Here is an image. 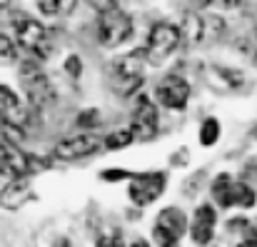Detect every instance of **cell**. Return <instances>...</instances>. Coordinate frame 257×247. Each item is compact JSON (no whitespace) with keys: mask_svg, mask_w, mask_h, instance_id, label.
I'll use <instances>...</instances> for the list:
<instances>
[{"mask_svg":"<svg viewBox=\"0 0 257 247\" xmlns=\"http://www.w3.org/2000/svg\"><path fill=\"white\" fill-rule=\"evenodd\" d=\"M13 28H15V35H18V43L30 53L35 55V60H45L50 55V38H48V30L40 20L25 15V13H15L13 15Z\"/></svg>","mask_w":257,"mask_h":247,"instance_id":"1","label":"cell"},{"mask_svg":"<svg viewBox=\"0 0 257 247\" xmlns=\"http://www.w3.org/2000/svg\"><path fill=\"white\" fill-rule=\"evenodd\" d=\"M20 75H23V90L30 100V107H45L55 102V85L40 70L38 60H25Z\"/></svg>","mask_w":257,"mask_h":247,"instance_id":"2","label":"cell"},{"mask_svg":"<svg viewBox=\"0 0 257 247\" xmlns=\"http://www.w3.org/2000/svg\"><path fill=\"white\" fill-rule=\"evenodd\" d=\"M180 43H182V38H180L177 25H172V23H158V25H153V30L148 35V45L143 48L145 63H150V65L165 63L172 53L180 48Z\"/></svg>","mask_w":257,"mask_h":247,"instance_id":"3","label":"cell"},{"mask_svg":"<svg viewBox=\"0 0 257 247\" xmlns=\"http://www.w3.org/2000/svg\"><path fill=\"white\" fill-rule=\"evenodd\" d=\"M143 65H145V53L135 50L130 55H122L112 63V82L115 90L122 97H130L140 90L143 85Z\"/></svg>","mask_w":257,"mask_h":247,"instance_id":"4","label":"cell"},{"mask_svg":"<svg viewBox=\"0 0 257 247\" xmlns=\"http://www.w3.org/2000/svg\"><path fill=\"white\" fill-rule=\"evenodd\" d=\"M180 38L187 45H200V43H210L215 38L222 35L225 23L217 15H200V13H185L182 23H180Z\"/></svg>","mask_w":257,"mask_h":247,"instance_id":"5","label":"cell"},{"mask_svg":"<svg viewBox=\"0 0 257 247\" xmlns=\"http://www.w3.org/2000/svg\"><path fill=\"white\" fill-rule=\"evenodd\" d=\"M133 35V20L122 8H112L100 13L97 20V40L102 48H117Z\"/></svg>","mask_w":257,"mask_h":247,"instance_id":"6","label":"cell"},{"mask_svg":"<svg viewBox=\"0 0 257 247\" xmlns=\"http://www.w3.org/2000/svg\"><path fill=\"white\" fill-rule=\"evenodd\" d=\"M45 167L43 163H38V158L33 155H25L18 145L8 143V140H0V175H8V177H28L30 172Z\"/></svg>","mask_w":257,"mask_h":247,"instance_id":"7","label":"cell"},{"mask_svg":"<svg viewBox=\"0 0 257 247\" xmlns=\"http://www.w3.org/2000/svg\"><path fill=\"white\" fill-rule=\"evenodd\" d=\"M0 120L5 125L28 130L30 125H35V112L30 105H25L10 87L0 85Z\"/></svg>","mask_w":257,"mask_h":247,"instance_id":"8","label":"cell"},{"mask_svg":"<svg viewBox=\"0 0 257 247\" xmlns=\"http://www.w3.org/2000/svg\"><path fill=\"white\" fill-rule=\"evenodd\" d=\"M130 133H133V140H140V143H148L158 135V105L145 95H140L135 102Z\"/></svg>","mask_w":257,"mask_h":247,"instance_id":"9","label":"cell"},{"mask_svg":"<svg viewBox=\"0 0 257 247\" xmlns=\"http://www.w3.org/2000/svg\"><path fill=\"white\" fill-rule=\"evenodd\" d=\"M168 175L165 172H143L135 175L130 182V200L135 205H150L165 192Z\"/></svg>","mask_w":257,"mask_h":247,"instance_id":"10","label":"cell"},{"mask_svg":"<svg viewBox=\"0 0 257 247\" xmlns=\"http://www.w3.org/2000/svg\"><path fill=\"white\" fill-rule=\"evenodd\" d=\"M102 145V140L95 135V133H80V135H70L65 140H60L55 145V158L58 160H80V158H87L92 153H97Z\"/></svg>","mask_w":257,"mask_h":247,"instance_id":"11","label":"cell"},{"mask_svg":"<svg viewBox=\"0 0 257 247\" xmlns=\"http://www.w3.org/2000/svg\"><path fill=\"white\" fill-rule=\"evenodd\" d=\"M155 97L168 110H182L187 105V100H190V82L185 78H180V75H168L158 85Z\"/></svg>","mask_w":257,"mask_h":247,"instance_id":"12","label":"cell"},{"mask_svg":"<svg viewBox=\"0 0 257 247\" xmlns=\"http://www.w3.org/2000/svg\"><path fill=\"white\" fill-rule=\"evenodd\" d=\"M215 207L212 205H200L195 210V220L190 225V235H192V242L195 245H207L212 240V232H215Z\"/></svg>","mask_w":257,"mask_h":247,"instance_id":"13","label":"cell"},{"mask_svg":"<svg viewBox=\"0 0 257 247\" xmlns=\"http://www.w3.org/2000/svg\"><path fill=\"white\" fill-rule=\"evenodd\" d=\"M30 197H33V187H30L28 177H15L0 190V205L5 210H18Z\"/></svg>","mask_w":257,"mask_h":247,"instance_id":"14","label":"cell"},{"mask_svg":"<svg viewBox=\"0 0 257 247\" xmlns=\"http://www.w3.org/2000/svg\"><path fill=\"white\" fill-rule=\"evenodd\" d=\"M158 225L163 230H168L170 235H175L177 240L187 232V217L180 207H165L160 215H158Z\"/></svg>","mask_w":257,"mask_h":247,"instance_id":"15","label":"cell"},{"mask_svg":"<svg viewBox=\"0 0 257 247\" xmlns=\"http://www.w3.org/2000/svg\"><path fill=\"white\" fill-rule=\"evenodd\" d=\"M212 197L220 207H232L235 205V182L227 172L217 175L212 182Z\"/></svg>","mask_w":257,"mask_h":247,"instance_id":"16","label":"cell"},{"mask_svg":"<svg viewBox=\"0 0 257 247\" xmlns=\"http://www.w3.org/2000/svg\"><path fill=\"white\" fill-rule=\"evenodd\" d=\"M43 15H70L78 0H35Z\"/></svg>","mask_w":257,"mask_h":247,"instance_id":"17","label":"cell"},{"mask_svg":"<svg viewBox=\"0 0 257 247\" xmlns=\"http://www.w3.org/2000/svg\"><path fill=\"white\" fill-rule=\"evenodd\" d=\"M210 75H215L217 80L222 82L225 87H230V90L240 87L242 80H245V75L240 70H230V68H210Z\"/></svg>","mask_w":257,"mask_h":247,"instance_id":"18","label":"cell"},{"mask_svg":"<svg viewBox=\"0 0 257 247\" xmlns=\"http://www.w3.org/2000/svg\"><path fill=\"white\" fill-rule=\"evenodd\" d=\"M220 122L215 120V117H207L205 122H202V128H200V143L205 145V148H210V145H215L217 140H220Z\"/></svg>","mask_w":257,"mask_h":247,"instance_id":"19","label":"cell"},{"mask_svg":"<svg viewBox=\"0 0 257 247\" xmlns=\"http://www.w3.org/2000/svg\"><path fill=\"white\" fill-rule=\"evenodd\" d=\"M130 143H133V133H130V128L115 130V133H110V135L102 140V145H105L107 150H120V148H127Z\"/></svg>","mask_w":257,"mask_h":247,"instance_id":"20","label":"cell"},{"mask_svg":"<svg viewBox=\"0 0 257 247\" xmlns=\"http://www.w3.org/2000/svg\"><path fill=\"white\" fill-rule=\"evenodd\" d=\"M235 205L252 207V205H255V190L247 187L245 182H235Z\"/></svg>","mask_w":257,"mask_h":247,"instance_id":"21","label":"cell"},{"mask_svg":"<svg viewBox=\"0 0 257 247\" xmlns=\"http://www.w3.org/2000/svg\"><path fill=\"white\" fill-rule=\"evenodd\" d=\"M18 58V50H15V43L5 35H0V63H13Z\"/></svg>","mask_w":257,"mask_h":247,"instance_id":"22","label":"cell"},{"mask_svg":"<svg viewBox=\"0 0 257 247\" xmlns=\"http://www.w3.org/2000/svg\"><path fill=\"white\" fill-rule=\"evenodd\" d=\"M153 237H155V242L160 247H180V240L170 235L168 230H163L160 225H155V230H153Z\"/></svg>","mask_w":257,"mask_h":247,"instance_id":"23","label":"cell"},{"mask_svg":"<svg viewBox=\"0 0 257 247\" xmlns=\"http://www.w3.org/2000/svg\"><path fill=\"white\" fill-rule=\"evenodd\" d=\"M95 247H122V237H120L117 230H110V232L97 237V245Z\"/></svg>","mask_w":257,"mask_h":247,"instance_id":"24","label":"cell"},{"mask_svg":"<svg viewBox=\"0 0 257 247\" xmlns=\"http://www.w3.org/2000/svg\"><path fill=\"white\" fill-rule=\"evenodd\" d=\"M95 122H100V112L97 110H83L80 115H78V128H92Z\"/></svg>","mask_w":257,"mask_h":247,"instance_id":"25","label":"cell"},{"mask_svg":"<svg viewBox=\"0 0 257 247\" xmlns=\"http://www.w3.org/2000/svg\"><path fill=\"white\" fill-rule=\"evenodd\" d=\"M65 73H68L70 78H80V75H83V63H80L78 55H68V60H65Z\"/></svg>","mask_w":257,"mask_h":247,"instance_id":"26","label":"cell"},{"mask_svg":"<svg viewBox=\"0 0 257 247\" xmlns=\"http://www.w3.org/2000/svg\"><path fill=\"white\" fill-rule=\"evenodd\" d=\"M92 8H97L100 13H105V10H112V8H120V3L117 0H87Z\"/></svg>","mask_w":257,"mask_h":247,"instance_id":"27","label":"cell"},{"mask_svg":"<svg viewBox=\"0 0 257 247\" xmlns=\"http://www.w3.org/2000/svg\"><path fill=\"white\" fill-rule=\"evenodd\" d=\"M125 177H130L127 170H105V172H102V180H110V182H115V180H125Z\"/></svg>","mask_w":257,"mask_h":247,"instance_id":"28","label":"cell"},{"mask_svg":"<svg viewBox=\"0 0 257 247\" xmlns=\"http://www.w3.org/2000/svg\"><path fill=\"white\" fill-rule=\"evenodd\" d=\"M245 232H247V237H245L237 247H257V230L255 227H252V225H247V230H245Z\"/></svg>","mask_w":257,"mask_h":247,"instance_id":"29","label":"cell"},{"mask_svg":"<svg viewBox=\"0 0 257 247\" xmlns=\"http://www.w3.org/2000/svg\"><path fill=\"white\" fill-rule=\"evenodd\" d=\"M215 3H217L222 10H232V8H240L242 0H215Z\"/></svg>","mask_w":257,"mask_h":247,"instance_id":"30","label":"cell"},{"mask_svg":"<svg viewBox=\"0 0 257 247\" xmlns=\"http://www.w3.org/2000/svg\"><path fill=\"white\" fill-rule=\"evenodd\" d=\"M215 0H192V5L195 8H207V5H212Z\"/></svg>","mask_w":257,"mask_h":247,"instance_id":"31","label":"cell"},{"mask_svg":"<svg viewBox=\"0 0 257 247\" xmlns=\"http://www.w3.org/2000/svg\"><path fill=\"white\" fill-rule=\"evenodd\" d=\"M130 247H150V245H148L145 240H135V242H133V245H130Z\"/></svg>","mask_w":257,"mask_h":247,"instance_id":"32","label":"cell"},{"mask_svg":"<svg viewBox=\"0 0 257 247\" xmlns=\"http://www.w3.org/2000/svg\"><path fill=\"white\" fill-rule=\"evenodd\" d=\"M255 63H257V53H255Z\"/></svg>","mask_w":257,"mask_h":247,"instance_id":"33","label":"cell"}]
</instances>
